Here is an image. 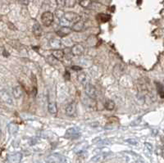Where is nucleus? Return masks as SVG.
I'll list each match as a JSON object with an SVG mask.
<instances>
[{
    "label": "nucleus",
    "instance_id": "nucleus-22",
    "mask_svg": "<svg viewBox=\"0 0 164 163\" xmlns=\"http://www.w3.org/2000/svg\"><path fill=\"white\" fill-rule=\"evenodd\" d=\"M70 24H71V22L66 19L64 17H62V18H60V25H61L63 27H69Z\"/></svg>",
    "mask_w": 164,
    "mask_h": 163
},
{
    "label": "nucleus",
    "instance_id": "nucleus-16",
    "mask_svg": "<svg viewBox=\"0 0 164 163\" xmlns=\"http://www.w3.org/2000/svg\"><path fill=\"white\" fill-rule=\"evenodd\" d=\"M156 88L159 96L162 98H164V85L163 84H161L159 82H156Z\"/></svg>",
    "mask_w": 164,
    "mask_h": 163
},
{
    "label": "nucleus",
    "instance_id": "nucleus-25",
    "mask_svg": "<svg viewBox=\"0 0 164 163\" xmlns=\"http://www.w3.org/2000/svg\"><path fill=\"white\" fill-rule=\"evenodd\" d=\"M48 62L50 64H52V65H55V64H57V63L58 62V60H57L56 58H54L53 57V55H51V56H48Z\"/></svg>",
    "mask_w": 164,
    "mask_h": 163
},
{
    "label": "nucleus",
    "instance_id": "nucleus-29",
    "mask_svg": "<svg viewBox=\"0 0 164 163\" xmlns=\"http://www.w3.org/2000/svg\"><path fill=\"white\" fill-rule=\"evenodd\" d=\"M56 2L58 6H61V7L65 6V3H66V0H56Z\"/></svg>",
    "mask_w": 164,
    "mask_h": 163
},
{
    "label": "nucleus",
    "instance_id": "nucleus-11",
    "mask_svg": "<svg viewBox=\"0 0 164 163\" xmlns=\"http://www.w3.org/2000/svg\"><path fill=\"white\" fill-rule=\"evenodd\" d=\"M107 156V154L106 153H99V154H97L95 155L94 157H93L90 160V162H94V163H97V162H102L103 160H104V159L106 158V157Z\"/></svg>",
    "mask_w": 164,
    "mask_h": 163
},
{
    "label": "nucleus",
    "instance_id": "nucleus-5",
    "mask_svg": "<svg viewBox=\"0 0 164 163\" xmlns=\"http://www.w3.org/2000/svg\"><path fill=\"white\" fill-rule=\"evenodd\" d=\"M64 17L68 20V21H69L71 23H76V22H77V21H79L81 20V17L77 13L73 12H65Z\"/></svg>",
    "mask_w": 164,
    "mask_h": 163
},
{
    "label": "nucleus",
    "instance_id": "nucleus-15",
    "mask_svg": "<svg viewBox=\"0 0 164 163\" xmlns=\"http://www.w3.org/2000/svg\"><path fill=\"white\" fill-rule=\"evenodd\" d=\"M12 94L15 98H20L22 96V89L20 86H16L12 89Z\"/></svg>",
    "mask_w": 164,
    "mask_h": 163
},
{
    "label": "nucleus",
    "instance_id": "nucleus-35",
    "mask_svg": "<svg viewBox=\"0 0 164 163\" xmlns=\"http://www.w3.org/2000/svg\"><path fill=\"white\" fill-rule=\"evenodd\" d=\"M163 85H164V81H163Z\"/></svg>",
    "mask_w": 164,
    "mask_h": 163
},
{
    "label": "nucleus",
    "instance_id": "nucleus-23",
    "mask_svg": "<svg viewBox=\"0 0 164 163\" xmlns=\"http://www.w3.org/2000/svg\"><path fill=\"white\" fill-rule=\"evenodd\" d=\"M58 160V157L57 155H51L49 156L48 158H46V162L48 163H53L56 162Z\"/></svg>",
    "mask_w": 164,
    "mask_h": 163
},
{
    "label": "nucleus",
    "instance_id": "nucleus-27",
    "mask_svg": "<svg viewBox=\"0 0 164 163\" xmlns=\"http://www.w3.org/2000/svg\"><path fill=\"white\" fill-rule=\"evenodd\" d=\"M145 145L146 149H147L150 153H152V151H153V146L150 144H149V143H145Z\"/></svg>",
    "mask_w": 164,
    "mask_h": 163
},
{
    "label": "nucleus",
    "instance_id": "nucleus-28",
    "mask_svg": "<svg viewBox=\"0 0 164 163\" xmlns=\"http://www.w3.org/2000/svg\"><path fill=\"white\" fill-rule=\"evenodd\" d=\"M125 142H127L128 144H132V145H136V144H138V142H137L135 139H127V140H125Z\"/></svg>",
    "mask_w": 164,
    "mask_h": 163
},
{
    "label": "nucleus",
    "instance_id": "nucleus-34",
    "mask_svg": "<svg viewBox=\"0 0 164 163\" xmlns=\"http://www.w3.org/2000/svg\"><path fill=\"white\" fill-rule=\"evenodd\" d=\"M1 134H2V133H1V130H0V136H1Z\"/></svg>",
    "mask_w": 164,
    "mask_h": 163
},
{
    "label": "nucleus",
    "instance_id": "nucleus-30",
    "mask_svg": "<svg viewBox=\"0 0 164 163\" xmlns=\"http://www.w3.org/2000/svg\"><path fill=\"white\" fill-rule=\"evenodd\" d=\"M60 163H68L66 157H60Z\"/></svg>",
    "mask_w": 164,
    "mask_h": 163
},
{
    "label": "nucleus",
    "instance_id": "nucleus-12",
    "mask_svg": "<svg viewBox=\"0 0 164 163\" xmlns=\"http://www.w3.org/2000/svg\"><path fill=\"white\" fill-rule=\"evenodd\" d=\"M52 55L58 61H62L64 58V52L63 50H60V49H56V50L53 51Z\"/></svg>",
    "mask_w": 164,
    "mask_h": 163
},
{
    "label": "nucleus",
    "instance_id": "nucleus-2",
    "mask_svg": "<svg viewBox=\"0 0 164 163\" xmlns=\"http://www.w3.org/2000/svg\"><path fill=\"white\" fill-rule=\"evenodd\" d=\"M0 100L7 105H13V99L9 94V92L7 91L6 89L0 90Z\"/></svg>",
    "mask_w": 164,
    "mask_h": 163
},
{
    "label": "nucleus",
    "instance_id": "nucleus-21",
    "mask_svg": "<svg viewBox=\"0 0 164 163\" xmlns=\"http://www.w3.org/2000/svg\"><path fill=\"white\" fill-rule=\"evenodd\" d=\"M80 5L82 8H87L91 5V0H81L80 1Z\"/></svg>",
    "mask_w": 164,
    "mask_h": 163
},
{
    "label": "nucleus",
    "instance_id": "nucleus-17",
    "mask_svg": "<svg viewBox=\"0 0 164 163\" xmlns=\"http://www.w3.org/2000/svg\"><path fill=\"white\" fill-rule=\"evenodd\" d=\"M83 29H84V22L81 21L76 22L72 27V30L74 31H81Z\"/></svg>",
    "mask_w": 164,
    "mask_h": 163
},
{
    "label": "nucleus",
    "instance_id": "nucleus-26",
    "mask_svg": "<svg viewBox=\"0 0 164 163\" xmlns=\"http://www.w3.org/2000/svg\"><path fill=\"white\" fill-rule=\"evenodd\" d=\"M64 14H65V12H63V10H57V12H56V16H57V17H58L59 19L63 17Z\"/></svg>",
    "mask_w": 164,
    "mask_h": 163
},
{
    "label": "nucleus",
    "instance_id": "nucleus-3",
    "mask_svg": "<svg viewBox=\"0 0 164 163\" xmlns=\"http://www.w3.org/2000/svg\"><path fill=\"white\" fill-rule=\"evenodd\" d=\"M54 17L51 12H44L43 14L41 15V21L45 26H49L53 23Z\"/></svg>",
    "mask_w": 164,
    "mask_h": 163
},
{
    "label": "nucleus",
    "instance_id": "nucleus-13",
    "mask_svg": "<svg viewBox=\"0 0 164 163\" xmlns=\"http://www.w3.org/2000/svg\"><path fill=\"white\" fill-rule=\"evenodd\" d=\"M48 110L49 111V113H51L52 115H56L57 112H58V107H57L56 102H50L48 105Z\"/></svg>",
    "mask_w": 164,
    "mask_h": 163
},
{
    "label": "nucleus",
    "instance_id": "nucleus-6",
    "mask_svg": "<svg viewBox=\"0 0 164 163\" xmlns=\"http://www.w3.org/2000/svg\"><path fill=\"white\" fill-rule=\"evenodd\" d=\"M65 111H66V114L68 116H76V104L75 102H72L71 103H69L67 107H66V109H65Z\"/></svg>",
    "mask_w": 164,
    "mask_h": 163
},
{
    "label": "nucleus",
    "instance_id": "nucleus-24",
    "mask_svg": "<svg viewBox=\"0 0 164 163\" xmlns=\"http://www.w3.org/2000/svg\"><path fill=\"white\" fill-rule=\"evenodd\" d=\"M76 3V0H66L65 6H67L68 8H73L75 7Z\"/></svg>",
    "mask_w": 164,
    "mask_h": 163
},
{
    "label": "nucleus",
    "instance_id": "nucleus-33",
    "mask_svg": "<svg viewBox=\"0 0 164 163\" xmlns=\"http://www.w3.org/2000/svg\"><path fill=\"white\" fill-rule=\"evenodd\" d=\"M136 163H144V162H143V161H137Z\"/></svg>",
    "mask_w": 164,
    "mask_h": 163
},
{
    "label": "nucleus",
    "instance_id": "nucleus-1",
    "mask_svg": "<svg viewBox=\"0 0 164 163\" xmlns=\"http://www.w3.org/2000/svg\"><path fill=\"white\" fill-rule=\"evenodd\" d=\"M85 93L87 96L92 99H95L98 97V92H97L96 88L93 85L89 84V83L85 84Z\"/></svg>",
    "mask_w": 164,
    "mask_h": 163
},
{
    "label": "nucleus",
    "instance_id": "nucleus-18",
    "mask_svg": "<svg viewBox=\"0 0 164 163\" xmlns=\"http://www.w3.org/2000/svg\"><path fill=\"white\" fill-rule=\"evenodd\" d=\"M104 107H105V108H106L107 110H113L114 107H115V102L112 100L107 99V100H106V102H105V103H104Z\"/></svg>",
    "mask_w": 164,
    "mask_h": 163
},
{
    "label": "nucleus",
    "instance_id": "nucleus-19",
    "mask_svg": "<svg viewBox=\"0 0 164 163\" xmlns=\"http://www.w3.org/2000/svg\"><path fill=\"white\" fill-rule=\"evenodd\" d=\"M17 130H18V126L17 124L12 122L8 125V131L11 134H15L17 132Z\"/></svg>",
    "mask_w": 164,
    "mask_h": 163
},
{
    "label": "nucleus",
    "instance_id": "nucleus-31",
    "mask_svg": "<svg viewBox=\"0 0 164 163\" xmlns=\"http://www.w3.org/2000/svg\"><path fill=\"white\" fill-rule=\"evenodd\" d=\"M20 3L23 5H27L29 3V0H20Z\"/></svg>",
    "mask_w": 164,
    "mask_h": 163
},
{
    "label": "nucleus",
    "instance_id": "nucleus-32",
    "mask_svg": "<svg viewBox=\"0 0 164 163\" xmlns=\"http://www.w3.org/2000/svg\"><path fill=\"white\" fill-rule=\"evenodd\" d=\"M72 68L73 70H75V71H81V67H76V66H73Z\"/></svg>",
    "mask_w": 164,
    "mask_h": 163
},
{
    "label": "nucleus",
    "instance_id": "nucleus-20",
    "mask_svg": "<svg viewBox=\"0 0 164 163\" xmlns=\"http://www.w3.org/2000/svg\"><path fill=\"white\" fill-rule=\"evenodd\" d=\"M78 80L81 84V85H85L87 84V75L85 72H81L78 75Z\"/></svg>",
    "mask_w": 164,
    "mask_h": 163
},
{
    "label": "nucleus",
    "instance_id": "nucleus-14",
    "mask_svg": "<svg viewBox=\"0 0 164 163\" xmlns=\"http://www.w3.org/2000/svg\"><path fill=\"white\" fill-rule=\"evenodd\" d=\"M49 43H50V46L53 48H54V49H59V48H61V46H62L61 41L59 39H52L50 40Z\"/></svg>",
    "mask_w": 164,
    "mask_h": 163
},
{
    "label": "nucleus",
    "instance_id": "nucleus-8",
    "mask_svg": "<svg viewBox=\"0 0 164 163\" xmlns=\"http://www.w3.org/2000/svg\"><path fill=\"white\" fill-rule=\"evenodd\" d=\"M85 48L81 44H76L72 48V53L75 56H81L84 53Z\"/></svg>",
    "mask_w": 164,
    "mask_h": 163
},
{
    "label": "nucleus",
    "instance_id": "nucleus-10",
    "mask_svg": "<svg viewBox=\"0 0 164 163\" xmlns=\"http://www.w3.org/2000/svg\"><path fill=\"white\" fill-rule=\"evenodd\" d=\"M33 33H34V36L37 37V38H39L42 34V28H41V25L35 22L33 25Z\"/></svg>",
    "mask_w": 164,
    "mask_h": 163
},
{
    "label": "nucleus",
    "instance_id": "nucleus-7",
    "mask_svg": "<svg viewBox=\"0 0 164 163\" xmlns=\"http://www.w3.org/2000/svg\"><path fill=\"white\" fill-rule=\"evenodd\" d=\"M22 158V154L21 153H16L11 154L8 157V161L10 163H20Z\"/></svg>",
    "mask_w": 164,
    "mask_h": 163
},
{
    "label": "nucleus",
    "instance_id": "nucleus-9",
    "mask_svg": "<svg viewBox=\"0 0 164 163\" xmlns=\"http://www.w3.org/2000/svg\"><path fill=\"white\" fill-rule=\"evenodd\" d=\"M72 29L70 27H62L61 29L57 31V34L59 37H66L67 35L72 33Z\"/></svg>",
    "mask_w": 164,
    "mask_h": 163
},
{
    "label": "nucleus",
    "instance_id": "nucleus-4",
    "mask_svg": "<svg viewBox=\"0 0 164 163\" xmlns=\"http://www.w3.org/2000/svg\"><path fill=\"white\" fill-rule=\"evenodd\" d=\"M66 138H68V139H77L80 137V135H81V133H80V130L79 129L77 128H70V129H68L67 131H66Z\"/></svg>",
    "mask_w": 164,
    "mask_h": 163
}]
</instances>
